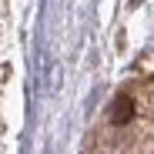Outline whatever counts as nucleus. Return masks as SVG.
Returning a JSON list of instances; mask_svg holds the SVG:
<instances>
[{
    "label": "nucleus",
    "mask_w": 154,
    "mask_h": 154,
    "mask_svg": "<svg viewBox=\"0 0 154 154\" xmlns=\"http://www.w3.org/2000/svg\"><path fill=\"white\" fill-rule=\"evenodd\" d=\"M131 4H141V0H131Z\"/></svg>",
    "instance_id": "2"
},
{
    "label": "nucleus",
    "mask_w": 154,
    "mask_h": 154,
    "mask_svg": "<svg viewBox=\"0 0 154 154\" xmlns=\"http://www.w3.org/2000/svg\"><path fill=\"white\" fill-rule=\"evenodd\" d=\"M131 117H134V100L127 97V94H121V97L114 100V111H111V121H114V124H127Z\"/></svg>",
    "instance_id": "1"
}]
</instances>
